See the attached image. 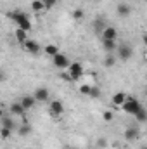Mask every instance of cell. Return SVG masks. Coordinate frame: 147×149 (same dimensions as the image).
Segmentation results:
<instances>
[{"mask_svg": "<svg viewBox=\"0 0 147 149\" xmlns=\"http://www.w3.org/2000/svg\"><path fill=\"white\" fill-rule=\"evenodd\" d=\"M45 52L49 54V56H57L59 54V47L57 45H54V43H49V45H45Z\"/></svg>", "mask_w": 147, "mask_h": 149, "instance_id": "cell-16", "label": "cell"}, {"mask_svg": "<svg viewBox=\"0 0 147 149\" xmlns=\"http://www.w3.org/2000/svg\"><path fill=\"white\" fill-rule=\"evenodd\" d=\"M135 116H137V120H139V121H146V120H147V111L144 109V108H140V109L137 111Z\"/></svg>", "mask_w": 147, "mask_h": 149, "instance_id": "cell-20", "label": "cell"}, {"mask_svg": "<svg viewBox=\"0 0 147 149\" xmlns=\"http://www.w3.org/2000/svg\"><path fill=\"white\" fill-rule=\"evenodd\" d=\"M50 113H52V116H61V114L64 113L62 102H61V101H52V102H50Z\"/></svg>", "mask_w": 147, "mask_h": 149, "instance_id": "cell-6", "label": "cell"}, {"mask_svg": "<svg viewBox=\"0 0 147 149\" xmlns=\"http://www.w3.org/2000/svg\"><path fill=\"white\" fill-rule=\"evenodd\" d=\"M10 128H7V127H2V130H0V137L5 141V139H9V135H10Z\"/></svg>", "mask_w": 147, "mask_h": 149, "instance_id": "cell-25", "label": "cell"}, {"mask_svg": "<svg viewBox=\"0 0 147 149\" xmlns=\"http://www.w3.org/2000/svg\"><path fill=\"white\" fill-rule=\"evenodd\" d=\"M9 111L12 116H23L26 109H24V106L21 104V102H14V104H10V108H9Z\"/></svg>", "mask_w": 147, "mask_h": 149, "instance_id": "cell-8", "label": "cell"}, {"mask_svg": "<svg viewBox=\"0 0 147 149\" xmlns=\"http://www.w3.org/2000/svg\"><path fill=\"white\" fill-rule=\"evenodd\" d=\"M94 28H95V30H97V33H102V31H104V28H106V26H104V23H102V19H97V21H95V23H94Z\"/></svg>", "mask_w": 147, "mask_h": 149, "instance_id": "cell-22", "label": "cell"}, {"mask_svg": "<svg viewBox=\"0 0 147 149\" xmlns=\"http://www.w3.org/2000/svg\"><path fill=\"white\" fill-rule=\"evenodd\" d=\"M133 56V50H132V47L130 45H121V47H118V57L121 59V61H128L130 57Z\"/></svg>", "mask_w": 147, "mask_h": 149, "instance_id": "cell-4", "label": "cell"}, {"mask_svg": "<svg viewBox=\"0 0 147 149\" xmlns=\"http://www.w3.org/2000/svg\"><path fill=\"white\" fill-rule=\"evenodd\" d=\"M142 149H147V146H146V148H142Z\"/></svg>", "mask_w": 147, "mask_h": 149, "instance_id": "cell-31", "label": "cell"}, {"mask_svg": "<svg viewBox=\"0 0 147 149\" xmlns=\"http://www.w3.org/2000/svg\"><path fill=\"white\" fill-rule=\"evenodd\" d=\"M101 95V90L97 87H92V92H90V97H99Z\"/></svg>", "mask_w": 147, "mask_h": 149, "instance_id": "cell-28", "label": "cell"}, {"mask_svg": "<svg viewBox=\"0 0 147 149\" xmlns=\"http://www.w3.org/2000/svg\"><path fill=\"white\" fill-rule=\"evenodd\" d=\"M68 73L71 74L73 80H78V78L83 74V66H81L78 61H73V63L69 64V68H68Z\"/></svg>", "mask_w": 147, "mask_h": 149, "instance_id": "cell-3", "label": "cell"}, {"mask_svg": "<svg viewBox=\"0 0 147 149\" xmlns=\"http://www.w3.org/2000/svg\"><path fill=\"white\" fill-rule=\"evenodd\" d=\"M14 37H16V40H17L19 43H23V45L30 40V38H28V31H24L23 28H17V30L14 31Z\"/></svg>", "mask_w": 147, "mask_h": 149, "instance_id": "cell-11", "label": "cell"}, {"mask_svg": "<svg viewBox=\"0 0 147 149\" xmlns=\"http://www.w3.org/2000/svg\"><path fill=\"white\" fill-rule=\"evenodd\" d=\"M102 45H104V50H107V52H112L118 49L116 40H102Z\"/></svg>", "mask_w": 147, "mask_h": 149, "instance_id": "cell-15", "label": "cell"}, {"mask_svg": "<svg viewBox=\"0 0 147 149\" xmlns=\"http://www.w3.org/2000/svg\"><path fill=\"white\" fill-rule=\"evenodd\" d=\"M97 144H99V148H106V146H107V141H106V139H99Z\"/></svg>", "mask_w": 147, "mask_h": 149, "instance_id": "cell-29", "label": "cell"}, {"mask_svg": "<svg viewBox=\"0 0 147 149\" xmlns=\"http://www.w3.org/2000/svg\"><path fill=\"white\" fill-rule=\"evenodd\" d=\"M2 127H7V128L14 130V121H12L9 116H3V118H2Z\"/></svg>", "mask_w": 147, "mask_h": 149, "instance_id": "cell-18", "label": "cell"}, {"mask_svg": "<svg viewBox=\"0 0 147 149\" xmlns=\"http://www.w3.org/2000/svg\"><path fill=\"white\" fill-rule=\"evenodd\" d=\"M43 3H45V9H52V7H55L57 0H43Z\"/></svg>", "mask_w": 147, "mask_h": 149, "instance_id": "cell-26", "label": "cell"}, {"mask_svg": "<svg viewBox=\"0 0 147 149\" xmlns=\"http://www.w3.org/2000/svg\"><path fill=\"white\" fill-rule=\"evenodd\" d=\"M83 17H85V12H83L81 9H76V10L73 12V19L74 21H81Z\"/></svg>", "mask_w": 147, "mask_h": 149, "instance_id": "cell-21", "label": "cell"}, {"mask_svg": "<svg viewBox=\"0 0 147 149\" xmlns=\"http://www.w3.org/2000/svg\"><path fill=\"white\" fill-rule=\"evenodd\" d=\"M118 37V31L114 26H106L104 31H102V40H116Z\"/></svg>", "mask_w": 147, "mask_h": 149, "instance_id": "cell-9", "label": "cell"}, {"mask_svg": "<svg viewBox=\"0 0 147 149\" xmlns=\"http://www.w3.org/2000/svg\"><path fill=\"white\" fill-rule=\"evenodd\" d=\"M121 108L125 109V113H130V114H137V111L142 108V104H140L137 99H130V97H128V99H126V102H125Z\"/></svg>", "mask_w": 147, "mask_h": 149, "instance_id": "cell-1", "label": "cell"}, {"mask_svg": "<svg viewBox=\"0 0 147 149\" xmlns=\"http://www.w3.org/2000/svg\"><path fill=\"white\" fill-rule=\"evenodd\" d=\"M52 63H54V66H55V68H61V70L69 68V64H71V63H69V59H68L64 54H61V52H59L57 56H54V57H52Z\"/></svg>", "mask_w": 147, "mask_h": 149, "instance_id": "cell-2", "label": "cell"}, {"mask_svg": "<svg viewBox=\"0 0 147 149\" xmlns=\"http://www.w3.org/2000/svg\"><path fill=\"white\" fill-rule=\"evenodd\" d=\"M24 49L28 52H31V54H38L40 52V45H38V42H35V40H28L24 43Z\"/></svg>", "mask_w": 147, "mask_h": 149, "instance_id": "cell-12", "label": "cell"}, {"mask_svg": "<svg viewBox=\"0 0 147 149\" xmlns=\"http://www.w3.org/2000/svg\"><path fill=\"white\" fill-rule=\"evenodd\" d=\"M126 99H128V97H126V94H125V92H116V94L112 95V99H111V102H112L114 106H118V108H121V106H123V104L126 102Z\"/></svg>", "mask_w": 147, "mask_h": 149, "instance_id": "cell-5", "label": "cell"}, {"mask_svg": "<svg viewBox=\"0 0 147 149\" xmlns=\"http://www.w3.org/2000/svg\"><path fill=\"white\" fill-rule=\"evenodd\" d=\"M130 12H132L130 5H126V3H119V5H118V14H119L121 17H128Z\"/></svg>", "mask_w": 147, "mask_h": 149, "instance_id": "cell-14", "label": "cell"}, {"mask_svg": "<svg viewBox=\"0 0 147 149\" xmlns=\"http://www.w3.org/2000/svg\"><path fill=\"white\" fill-rule=\"evenodd\" d=\"M144 42H146V43H147V35H144Z\"/></svg>", "mask_w": 147, "mask_h": 149, "instance_id": "cell-30", "label": "cell"}, {"mask_svg": "<svg viewBox=\"0 0 147 149\" xmlns=\"http://www.w3.org/2000/svg\"><path fill=\"white\" fill-rule=\"evenodd\" d=\"M30 132H31V125L24 121V123L21 125V128H19V134H21V135H28Z\"/></svg>", "mask_w": 147, "mask_h": 149, "instance_id": "cell-19", "label": "cell"}, {"mask_svg": "<svg viewBox=\"0 0 147 149\" xmlns=\"http://www.w3.org/2000/svg\"><path fill=\"white\" fill-rule=\"evenodd\" d=\"M35 99H37V102H45V101H49V88H45V87L37 88Z\"/></svg>", "mask_w": 147, "mask_h": 149, "instance_id": "cell-7", "label": "cell"}, {"mask_svg": "<svg viewBox=\"0 0 147 149\" xmlns=\"http://www.w3.org/2000/svg\"><path fill=\"white\" fill-rule=\"evenodd\" d=\"M137 137H139V130H137V128L130 127V128L125 130V141H135Z\"/></svg>", "mask_w": 147, "mask_h": 149, "instance_id": "cell-13", "label": "cell"}, {"mask_svg": "<svg viewBox=\"0 0 147 149\" xmlns=\"http://www.w3.org/2000/svg\"><path fill=\"white\" fill-rule=\"evenodd\" d=\"M23 106H24V109L28 111V109H31L33 106H35V102H37V99H35V95H24L21 101H19Z\"/></svg>", "mask_w": 147, "mask_h": 149, "instance_id": "cell-10", "label": "cell"}, {"mask_svg": "<svg viewBox=\"0 0 147 149\" xmlns=\"http://www.w3.org/2000/svg\"><path fill=\"white\" fill-rule=\"evenodd\" d=\"M90 92H92V87H90V85H87V83H83V85L80 87V94H85V95H90Z\"/></svg>", "mask_w": 147, "mask_h": 149, "instance_id": "cell-24", "label": "cell"}, {"mask_svg": "<svg viewBox=\"0 0 147 149\" xmlns=\"http://www.w3.org/2000/svg\"><path fill=\"white\" fill-rule=\"evenodd\" d=\"M31 9H33L35 12H42V10L45 9L43 0H33V2H31Z\"/></svg>", "mask_w": 147, "mask_h": 149, "instance_id": "cell-17", "label": "cell"}, {"mask_svg": "<svg viewBox=\"0 0 147 149\" xmlns=\"http://www.w3.org/2000/svg\"><path fill=\"white\" fill-rule=\"evenodd\" d=\"M112 116H114V114H112L111 111H104V113H102V118H104V121H111V120H112Z\"/></svg>", "mask_w": 147, "mask_h": 149, "instance_id": "cell-27", "label": "cell"}, {"mask_svg": "<svg viewBox=\"0 0 147 149\" xmlns=\"http://www.w3.org/2000/svg\"><path fill=\"white\" fill-rule=\"evenodd\" d=\"M114 64H116V59H114L112 56H107V57L104 59V66H106V68H112Z\"/></svg>", "mask_w": 147, "mask_h": 149, "instance_id": "cell-23", "label": "cell"}]
</instances>
